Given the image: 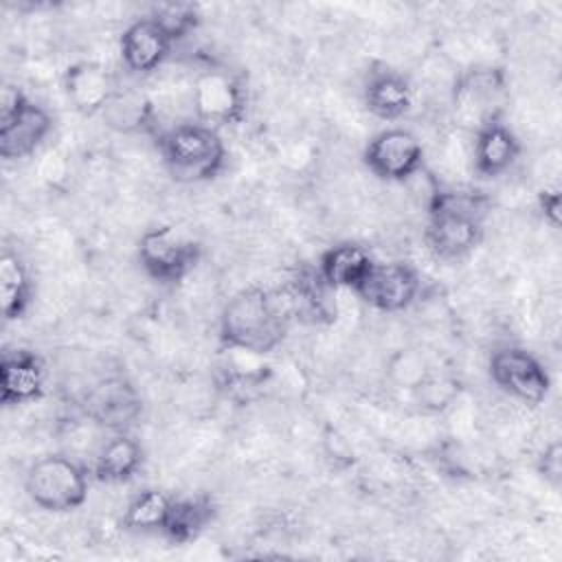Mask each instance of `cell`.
Listing matches in <instances>:
<instances>
[{"label": "cell", "mask_w": 562, "mask_h": 562, "mask_svg": "<svg viewBox=\"0 0 562 562\" xmlns=\"http://www.w3.org/2000/svg\"><path fill=\"white\" fill-rule=\"evenodd\" d=\"M292 318L294 314L285 292L248 285L224 303L217 336L224 349L263 358L281 347Z\"/></svg>", "instance_id": "1"}, {"label": "cell", "mask_w": 562, "mask_h": 562, "mask_svg": "<svg viewBox=\"0 0 562 562\" xmlns=\"http://www.w3.org/2000/svg\"><path fill=\"white\" fill-rule=\"evenodd\" d=\"M487 206V198L474 191H432L424 231L426 248L441 261L470 255L483 239Z\"/></svg>", "instance_id": "2"}, {"label": "cell", "mask_w": 562, "mask_h": 562, "mask_svg": "<svg viewBox=\"0 0 562 562\" xmlns=\"http://www.w3.org/2000/svg\"><path fill=\"white\" fill-rule=\"evenodd\" d=\"M158 151L169 176L178 182H204L226 165V145L206 123H178L158 136Z\"/></svg>", "instance_id": "3"}, {"label": "cell", "mask_w": 562, "mask_h": 562, "mask_svg": "<svg viewBox=\"0 0 562 562\" xmlns=\"http://www.w3.org/2000/svg\"><path fill=\"white\" fill-rule=\"evenodd\" d=\"M88 487L86 468L66 454H46L33 461L24 474L29 501L48 514L79 509L88 498Z\"/></svg>", "instance_id": "4"}, {"label": "cell", "mask_w": 562, "mask_h": 562, "mask_svg": "<svg viewBox=\"0 0 562 562\" xmlns=\"http://www.w3.org/2000/svg\"><path fill=\"white\" fill-rule=\"evenodd\" d=\"M143 272L156 283L173 285L193 272L202 259V244L176 226L147 228L136 246Z\"/></svg>", "instance_id": "5"}, {"label": "cell", "mask_w": 562, "mask_h": 562, "mask_svg": "<svg viewBox=\"0 0 562 562\" xmlns=\"http://www.w3.org/2000/svg\"><path fill=\"white\" fill-rule=\"evenodd\" d=\"M487 371L498 391L525 406L542 404L551 391V378L544 364L529 349L518 345L494 349Z\"/></svg>", "instance_id": "6"}, {"label": "cell", "mask_w": 562, "mask_h": 562, "mask_svg": "<svg viewBox=\"0 0 562 562\" xmlns=\"http://www.w3.org/2000/svg\"><path fill=\"white\" fill-rule=\"evenodd\" d=\"M143 406L140 391L125 375L97 380L81 400L83 415L110 432L130 430L140 419Z\"/></svg>", "instance_id": "7"}, {"label": "cell", "mask_w": 562, "mask_h": 562, "mask_svg": "<svg viewBox=\"0 0 562 562\" xmlns=\"http://www.w3.org/2000/svg\"><path fill=\"white\" fill-rule=\"evenodd\" d=\"M362 162L384 182H406L422 171L424 147L411 130L386 127L367 143Z\"/></svg>", "instance_id": "8"}, {"label": "cell", "mask_w": 562, "mask_h": 562, "mask_svg": "<svg viewBox=\"0 0 562 562\" xmlns=\"http://www.w3.org/2000/svg\"><path fill=\"white\" fill-rule=\"evenodd\" d=\"M422 290V279L417 270L406 261H386L371 268L367 279L358 285L356 294L362 303L378 312L397 314L408 310Z\"/></svg>", "instance_id": "9"}, {"label": "cell", "mask_w": 562, "mask_h": 562, "mask_svg": "<svg viewBox=\"0 0 562 562\" xmlns=\"http://www.w3.org/2000/svg\"><path fill=\"white\" fill-rule=\"evenodd\" d=\"M191 103L200 123L211 127L235 125L246 114V90L231 72L206 70L193 83Z\"/></svg>", "instance_id": "10"}, {"label": "cell", "mask_w": 562, "mask_h": 562, "mask_svg": "<svg viewBox=\"0 0 562 562\" xmlns=\"http://www.w3.org/2000/svg\"><path fill=\"white\" fill-rule=\"evenodd\" d=\"M173 44L171 35L151 15H145L123 29L119 55L130 72L149 75L167 61Z\"/></svg>", "instance_id": "11"}, {"label": "cell", "mask_w": 562, "mask_h": 562, "mask_svg": "<svg viewBox=\"0 0 562 562\" xmlns=\"http://www.w3.org/2000/svg\"><path fill=\"white\" fill-rule=\"evenodd\" d=\"M64 92L70 105L83 114H103L108 103L114 99L119 86L112 72L97 61H75L64 70Z\"/></svg>", "instance_id": "12"}, {"label": "cell", "mask_w": 562, "mask_h": 562, "mask_svg": "<svg viewBox=\"0 0 562 562\" xmlns=\"http://www.w3.org/2000/svg\"><path fill=\"white\" fill-rule=\"evenodd\" d=\"M46 364L31 349H7L0 360V400L4 406L29 404L44 395Z\"/></svg>", "instance_id": "13"}, {"label": "cell", "mask_w": 562, "mask_h": 562, "mask_svg": "<svg viewBox=\"0 0 562 562\" xmlns=\"http://www.w3.org/2000/svg\"><path fill=\"white\" fill-rule=\"evenodd\" d=\"M53 130V116L33 99L9 119L0 121V156L4 160H22L35 154Z\"/></svg>", "instance_id": "14"}, {"label": "cell", "mask_w": 562, "mask_h": 562, "mask_svg": "<svg viewBox=\"0 0 562 562\" xmlns=\"http://www.w3.org/2000/svg\"><path fill=\"white\" fill-rule=\"evenodd\" d=\"M518 156H520V140L507 123L498 121V116L476 127L472 162H474V171L481 178L503 176L514 167Z\"/></svg>", "instance_id": "15"}, {"label": "cell", "mask_w": 562, "mask_h": 562, "mask_svg": "<svg viewBox=\"0 0 562 562\" xmlns=\"http://www.w3.org/2000/svg\"><path fill=\"white\" fill-rule=\"evenodd\" d=\"M373 266H375V259L367 246L356 241H338L327 246L321 252L316 270L334 292L336 290L356 292Z\"/></svg>", "instance_id": "16"}, {"label": "cell", "mask_w": 562, "mask_h": 562, "mask_svg": "<svg viewBox=\"0 0 562 562\" xmlns=\"http://www.w3.org/2000/svg\"><path fill=\"white\" fill-rule=\"evenodd\" d=\"M367 110L382 121L402 119L413 105V88L397 70H373L362 88Z\"/></svg>", "instance_id": "17"}, {"label": "cell", "mask_w": 562, "mask_h": 562, "mask_svg": "<svg viewBox=\"0 0 562 562\" xmlns=\"http://www.w3.org/2000/svg\"><path fill=\"white\" fill-rule=\"evenodd\" d=\"M143 446L125 430L112 432L94 454L92 474L101 483H127L143 465Z\"/></svg>", "instance_id": "18"}, {"label": "cell", "mask_w": 562, "mask_h": 562, "mask_svg": "<svg viewBox=\"0 0 562 562\" xmlns=\"http://www.w3.org/2000/svg\"><path fill=\"white\" fill-rule=\"evenodd\" d=\"M217 516V505L206 494L173 496L162 536L173 544H187L200 538Z\"/></svg>", "instance_id": "19"}, {"label": "cell", "mask_w": 562, "mask_h": 562, "mask_svg": "<svg viewBox=\"0 0 562 562\" xmlns=\"http://www.w3.org/2000/svg\"><path fill=\"white\" fill-rule=\"evenodd\" d=\"M33 301V281L18 252L4 250L0 257V303L4 321H18Z\"/></svg>", "instance_id": "20"}, {"label": "cell", "mask_w": 562, "mask_h": 562, "mask_svg": "<svg viewBox=\"0 0 562 562\" xmlns=\"http://www.w3.org/2000/svg\"><path fill=\"white\" fill-rule=\"evenodd\" d=\"M171 503H173V496L162 492V490H154V487L143 490L127 503V507L121 516V525L127 531H138V533L158 531V533H162V527L167 522Z\"/></svg>", "instance_id": "21"}, {"label": "cell", "mask_w": 562, "mask_h": 562, "mask_svg": "<svg viewBox=\"0 0 562 562\" xmlns=\"http://www.w3.org/2000/svg\"><path fill=\"white\" fill-rule=\"evenodd\" d=\"M110 127L119 132H140L151 125V103L136 90H116L114 99L103 110Z\"/></svg>", "instance_id": "22"}, {"label": "cell", "mask_w": 562, "mask_h": 562, "mask_svg": "<svg viewBox=\"0 0 562 562\" xmlns=\"http://www.w3.org/2000/svg\"><path fill=\"white\" fill-rule=\"evenodd\" d=\"M461 384L454 375L446 373V371H437L432 369L413 391L411 397L417 404L419 411L424 413H443L448 411L457 397H459Z\"/></svg>", "instance_id": "23"}, {"label": "cell", "mask_w": 562, "mask_h": 562, "mask_svg": "<svg viewBox=\"0 0 562 562\" xmlns=\"http://www.w3.org/2000/svg\"><path fill=\"white\" fill-rule=\"evenodd\" d=\"M384 371H386V380L395 389L411 393L432 371V364L419 349L402 347L389 356Z\"/></svg>", "instance_id": "24"}, {"label": "cell", "mask_w": 562, "mask_h": 562, "mask_svg": "<svg viewBox=\"0 0 562 562\" xmlns=\"http://www.w3.org/2000/svg\"><path fill=\"white\" fill-rule=\"evenodd\" d=\"M149 15L171 35L173 42L184 40L200 24V11L191 2H162L154 7Z\"/></svg>", "instance_id": "25"}, {"label": "cell", "mask_w": 562, "mask_h": 562, "mask_svg": "<svg viewBox=\"0 0 562 562\" xmlns=\"http://www.w3.org/2000/svg\"><path fill=\"white\" fill-rule=\"evenodd\" d=\"M536 472L538 476L551 485L560 487L562 483V443L558 439H551L536 457Z\"/></svg>", "instance_id": "26"}, {"label": "cell", "mask_w": 562, "mask_h": 562, "mask_svg": "<svg viewBox=\"0 0 562 562\" xmlns=\"http://www.w3.org/2000/svg\"><path fill=\"white\" fill-rule=\"evenodd\" d=\"M323 450H325V459L338 470L349 468L356 461L349 439L345 435H340L336 428H327L323 432Z\"/></svg>", "instance_id": "27"}, {"label": "cell", "mask_w": 562, "mask_h": 562, "mask_svg": "<svg viewBox=\"0 0 562 562\" xmlns=\"http://www.w3.org/2000/svg\"><path fill=\"white\" fill-rule=\"evenodd\" d=\"M560 209H562V198L558 187H544L538 191V211L551 228L560 226V215H562Z\"/></svg>", "instance_id": "28"}]
</instances>
